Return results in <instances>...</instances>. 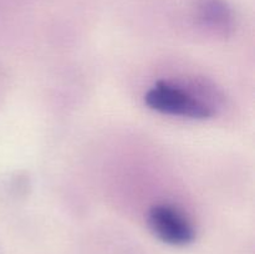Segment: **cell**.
Returning <instances> with one entry per match:
<instances>
[{
    "instance_id": "obj_1",
    "label": "cell",
    "mask_w": 255,
    "mask_h": 254,
    "mask_svg": "<svg viewBox=\"0 0 255 254\" xmlns=\"http://www.w3.org/2000/svg\"><path fill=\"white\" fill-rule=\"evenodd\" d=\"M144 102L151 110L172 116L193 120H206L212 116V110L206 104L167 82H157L148 90Z\"/></svg>"
},
{
    "instance_id": "obj_2",
    "label": "cell",
    "mask_w": 255,
    "mask_h": 254,
    "mask_svg": "<svg viewBox=\"0 0 255 254\" xmlns=\"http://www.w3.org/2000/svg\"><path fill=\"white\" fill-rule=\"evenodd\" d=\"M148 224L157 238L169 246H187L196 237L191 222L169 204H156L152 207L148 212Z\"/></svg>"
},
{
    "instance_id": "obj_3",
    "label": "cell",
    "mask_w": 255,
    "mask_h": 254,
    "mask_svg": "<svg viewBox=\"0 0 255 254\" xmlns=\"http://www.w3.org/2000/svg\"><path fill=\"white\" fill-rule=\"evenodd\" d=\"M199 19L213 29L226 30L233 22L231 7L223 0H204L199 7Z\"/></svg>"
}]
</instances>
